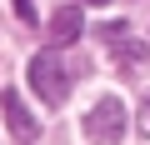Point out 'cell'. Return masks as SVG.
I'll return each mask as SVG.
<instances>
[{"mask_svg":"<svg viewBox=\"0 0 150 145\" xmlns=\"http://www.w3.org/2000/svg\"><path fill=\"white\" fill-rule=\"evenodd\" d=\"M85 5H105V0H85Z\"/></svg>","mask_w":150,"mask_h":145,"instance_id":"cell-8","label":"cell"},{"mask_svg":"<svg viewBox=\"0 0 150 145\" xmlns=\"http://www.w3.org/2000/svg\"><path fill=\"white\" fill-rule=\"evenodd\" d=\"M85 140H90V145H115V140H125V105H120L115 95L95 100V110L85 115Z\"/></svg>","mask_w":150,"mask_h":145,"instance_id":"cell-2","label":"cell"},{"mask_svg":"<svg viewBox=\"0 0 150 145\" xmlns=\"http://www.w3.org/2000/svg\"><path fill=\"white\" fill-rule=\"evenodd\" d=\"M15 15H20L25 25H35V0H15Z\"/></svg>","mask_w":150,"mask_h":145,"instance_id":"cell-6","label":"cell"},{"mask_svg":"<svg viewBox=\"0 0 150 145\" xmlns=\"http://www.w3.org/2000/svg\"><path fill=\"white\" fill-rule=\"evenodd\" d=\"M30 90L55 110V105H65V95H70V70H65V60L55 55V50H40V55H30Z\"/></svg>","mask_w":150,"mask_h":145,"instance_id":"cell-1","label":"cell"},{"mask_svg":"<svg viewBox=\"0 0 150 145\" xmlns=\"http://www.w3.org/2000/svg\"><path fill=\"white\" fill-rule=\"evenodd\" d=\"M105 40L115 45V55H120L125 65H140V60H145V45H135V40L125 35V25H105Z\"/></svg>","mask_w":150,"mask_h":145,"instance_id":"cell-5","label":"cell"},{"mask_svg":"<svg viewBox=\"0 0 150 145\" xmlns=\"http://www.w3.org/2000/svg\"><path fill=\"white\" fill-rule=\"evenodd\" d=\"M135 125H140V135H150V90H145V100H140V120H135Z\"/></svg>","mask_w":150,"mask_h":145,"instance_id":"cell-7","label":"cell"},{"mask_svg":"<svg viewBox=\"0 0 150 145\" xmlns=\"http://www.w3.org/2000/svg\"><path fill=\"white\" fill-rule=\"evenodd\" d=\"M80 30H85V10H80V5H60V10L50 15V40H55V45H75Z\"/></svg>","mask_w":150,"mask_h":145,"instance_id":"cell-4","label":"cell"},{"mask_svg":"<svg viewBox=\"0 0 150 145\" xmlns=\"http://www.w3.org/2000/svg\"><path fill=\"white\" fill-rule=\"evenodd\" d=\"M0 110H5V125H10V135H15L20 145H30V140L40 135V120L25 110V100H20L15 90H5V95H0Z\"/></svg>","mask_w":150,"mask_h":145,"instance_id":"cell-3","label":"cell"}]
</instances>
